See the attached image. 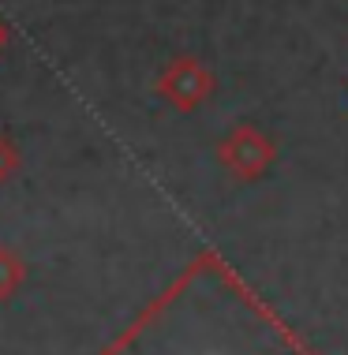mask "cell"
<instances>
[{
    "label": "cell",
    "instance_id": "obj_1",
    "mask_svg": "<svg viewBox=\"0 0 348 355\" xmlns=\"http://www.w3.org/2000/svg\"><path fill=\"white\" fill-rule=\"evenodd\" d=\"M172 75H176V86H183V90L172 94L176 101L191 105L195 98H202V94H206V75H202L195 64H176V68H172Z\"/></svg>",
    "mask_w": 348,
    "mask_h": 355
}]
</instances>
